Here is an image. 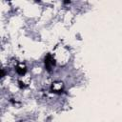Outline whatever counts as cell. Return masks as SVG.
<instances>
[{"label":"cell","instance_id":"cell-1","mask_svg":"<svg viewBox=\"0 0 122 122\" xmlns=\"http://www.w3.org/2000/svg\"><path fill=\"white\" fill-rule=\"evenodd\" d=\"M45 68L48 71H51L52 68L54 67L55 65V61L54 59L52 58V56L51 54H47V56L45 57Z\"/></svg>","mask_w":122,"mask_h":122},{"label":"cell","instance_id":"cell-2","mask_svg":"<svg viewBox=\"0 0 122 122\" xmlns=\"http://www.w3.org/2000/svg\"><path fill=\"white\" fill-rule=\"evenodd\" d=\"M16 71L19 73V74H25L26 73V71H27V69L25 68V67H17L16 68Z\"/></svg>","mask_w":122,"mask_h":122}]
</instances>
